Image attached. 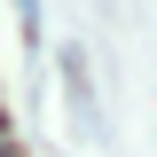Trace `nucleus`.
Wrapping results in <instances>:
<instances>
[{
	"label": "nucleus",
	"mask_w": 157,
	"mask_h": 157,
	"mask_svg": "<svg viewBox=\"0 0 157 157\" xmlns=\"http://www.w3.org/2000/svg\"><path fill=\"white\" fill-rule=\"evenodd\" d=\"M0 157H16V141H8V134H0Z\"/></svg>",
	"instance_id": "1"
}]
</instances>
